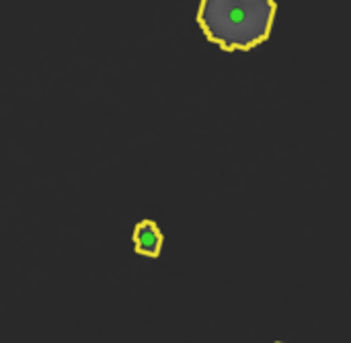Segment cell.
<instances>
[{
	"label": "cell",
	"mask_w": 351,
	"mask_h": 343,
	"mask_svg": "<svg viewBox=\"0 0 351 343\" xmlns=\"http://www.w3.org/2000/svg\"><path fill=\"white\" fill-rule=\"evenodd\" d=\"M276 343H284V342H276Z\"/></svg>",
	"instance_id": "cell-3"
},
{
	"label": "cell",
	"mask_w": 351,
	"mask_h": 343,
	"mask_svg": "<svg viewBox=\"0 0 351 343\" xmlns=\"http://www.w3.org/2000/svg\"><path fill=\"white\" fill-rule=\"evenodd\" d=\"M276 0H202L197 25L224 51H247L269 39Z\"/></svg>",
	"instance_id": "cell-1"
},
{
	"label": "cell",
	"mask_w": 351,
	"mask_h": 343,
	"mask_svg": "<svg viewBox=\"0 0 351 343\" xmlns=\"http://www.w3.org/2000/svg\"><path fill=\"white\" fill-rule=\"evenodd\" d=\"M162 233L154 220H142L134 228V249L142 257L156 259L162 251Z\"/></svg>",
	"instance_id": "cell-2"
}]
</instances>
